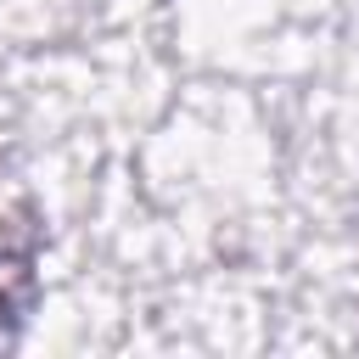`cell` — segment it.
I'll use <instances>...</instances> for the list:
<instances>
[{"label": "cell", "instance_id": "6da1fadb", "mask_svg": "<svg viewBox=\"0 0 359 359\" xmlns=\"http://www.w3.org/2000/svg\"><path fill=\"white\" fill-rule=\"evenodd\" d=\"M34 247H39V224H28L17 241L0 236V348L22 331L34 297H39V275H34Z\"/></svg>", "mask_w": 359, "mask_h": 359}]
</instances>
